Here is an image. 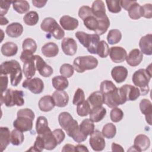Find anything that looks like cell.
<instances>
[{
  "label": "cell",
  "mask_w": 152,
  "mask_h": 152,
  "mask_svg": "<svg viewBox=\"0 0 152 152\" xmlns=\"http://www.w3.org/2000/svg\"><path fill=\"white\" fill-rule=\"evenodd\" d=\"M0 80H1V93H4L7 90V88L8 83V78L7 75H0Z\"/></svg>",
  "instance_id": "680465c9"
},
{
  "label": "cell",
  "mask_w": 152,
  "mask_h": 152,
  "mask_svg": "<svg viewBox=\"0 0 152 152\" xmlns=\"http://www.w3.org/2000/svg\"><path fill=\"white\" fill-rule=\"evenodd\" d=\"M106 114V109L102 106L91 108L89 113L90 119L93 122H98L102 121Z\"/></svg>",
  "instance_id": "83f0119b"
},
{
  "label": "cell",
  "mask_w": 152,
  "mask_h": 152,
  "mask_svg": "<svg viewBox=\"0 0 152 152\" xmlns=\"http://www.w3.org/2000/svg\"><path fill=\"white\" fill-rule=\"evenodd\" d=\"M39 135L43 138L45 144V149L46 150H53L57 146V145H58L50 129Z\"/></svg>",
  "instance_id": "d6986e66"
},
{
  "label": "cell",
  "mask_w": 152,
  "mask_h": 152,
  "mask_svg": "<svg viewBox=\"0 0 152 152\" xmlns=\"http://www.w3.org/2000/svg\"><path fill=\"white\" fill-rule=\"evenodd\" d=\"M122 39V33L118 29H112L109 30L107 36V40L110 45H114L119 43Z\"/></svg>",
  "instance_id": "f35d334b"
},
{
  "label": "cell",
  "mask_w": 152,
  "mask_h": 152,
  "mask_svg": "<svg viewBox=\"0 0 152 152\" xmlns=\"http://www.w3.org/2000/svg\"><path fill=\"white\" fill-rule=\"evenodd\" d=\"M128 11L129 17L132 20H138L141 17V5L138 4L137 1L132 4Z\"/></svg>",
  "instance_id": "60d3db41"
},
{
  "label": "cell",
  "mask_w": 152,
  "mask_h": 152,
  "mask_svg": "<svg viewBox=\"0 0 152 152\" xmlns=\"http://www.w3.org/2000/svg\"><path fill=\"white\" fill-rule=\"evenodd\" d=\"M93 14L91 8L87 5L82 6L80 8L78 11V16L79 17L84 20L87 17Z\"/></svg>",
  "instance_id": "11a10c76"
},
{
  "label": "cell",
  "mask_w": 152,
  "mask_h": 152,
  "mask_svg": "<svg viewBox=\"0 0 152 152\" xmlns=\"http://www.w3.org/2000/svg\"><path fill=\"white\" fill-rule=\"evenodd\" d=\"M110 119L113 122H118L121 121L124 117L123 111L117 107L112 108L110 112Z\"/></svg>",
  "instance_id": "681fc988"
},
{
  "label": "cell",
  "mask_w": 152,
  "mask_h": 152,
  "mask_svg": "<svg viewBox=\"0 0 152 152\" xmlns=\"http://www.w3.org/2000/svg\"><path fill=\"white\" fill-rule=\"evenodd\" d=\"M22 86L25 88L28 89L34 94H40L44 89L43 81L37 77L25 80L22 84Z\"/></svg>",
  "instance_id": "30bf717a"
},
{
  "label": "cell",
  "mask_w": 152,
  "mask_h": 152,
  "mask_svg": "<svg viewBox=\"0 0 152 152\" xmlns=\"http://www.w3.org/2000/svg\"><path fill=\"white\" fill-rule=\"evenodd\" d=\"M44 148H45V144H44L43 140L40 135H38L36 138L33 146L31 147L30 149H28V151L40 152L43 151Z\"/></svg>",
  "instance_id": "816d5d0a"
},
{
  "label": "cell",
  "mask_w": 152,
  "mask_h": 152,
  "mask_svg": "<svg viewBox=\"0 0 152 152\" xmlns=\"http://www.w3.org/2000/svg\"><path fill=\"white\" fill-rule=\"evenodd\" d=\"M119 88L122 98L125 102L128 100L134 101L141 95L140 89L131 84H125Z\"/></svg>",
  "instance_id": "9c48e42d"
},
{
  "label": "cell",
  "mask_w": 152,
  "mask_h": 152,
  "mask_svg": "<svg viewBox=\"0 0 152 152\" xmlns=\"http://www.w3.org/2000/svg\"><path fill=\"white\" fill-rule=\"evenodd\" d=\"M139 46L141 49V52L146 55H152V35L151 34H148L142 36L139 42Z\"/></svg>",
  "instance_id": "e0dca14e"
},
{
  "label": "cell",
  "mask_w": 152,
  "mask_h": 152,
  "mask_svg": "<svg viewBox=\"0 0 152 152\" xmlns=\"http://www.w3.org/2000/svg\"><path fill=\"white\" fill-rule=\"evenodd\" d=\"M63 52L68 56L74 55L77 50V44L75 40L71 37L64 38L61 42Z\"/></svg>",
  "instance_id": "4fadbf2b"
},
{
  "label": "cell",
  "mask_w": 152,
  "mask_h": 152,
  "mask_svg": "<svg viewBox=\"0 0 152 152\" xmlns=\"http://www.w3.org/2000/svg\"><path fill=\"white\" fill-rule=\"evenodd\" d=\"M96 18L98 20V28L94 31L95 34H97L99 36L102 35L106 32L108 28L109 27L110 20L106 15L102 17Z\"/></svg>",
  "instance_id": "d6a6232c"
},
{
  "label": "cell",
  "mask_w": 152,
  "mask_h": 152,
  "mask_svg": "<svg viewBox=\"0 0 152 152\" xmlns=\"http://www.w3.org/2000/svg\"><path fill=\"white\" fill-rule=\"evenodd\" d=\"M52 133L57 141L58 144H60L64 140L65 134L62 129H56L52 131Z\"/></svg>",
  "instance_id": "9f6ffc18"
},
{
  "label": "cell",
  "mask_w": 152,
  "mask_h": 152,
  "mask_svg": "<svg viewBox=\"0 0 152 152\" xmlns=\"http://www.w3.org/2000/svg\"><path fill=\"white\" fill-rule=\"evenodd\" d=\"M24 140V136L22 131L15 129L11 132V143L14 145H21Z\"/></svg>",
  "instance_id": "74e56055"
},
{
  "label": "cell",
  "mask_w": 152,
  "mask_h": 152,
  "mask_svg": "<svg viewBox=\"0 0 152 152\" xmlns=\"http://www.w3.org/2000/svg\"><path fill=\"white\" fill-rule=\"evenodd\" d=\"M5 32L8 36L17 38L22 34L23 32V27L19 23H12L7 27Z\"/></svg>",
  "instance_id": "cb8c5ba5"
},
{
  "label": "cell",
  "mask_w": 152,
  "mask_h": 152,
  "mask_svg": "<svg viewBox=\"0 0 152 152\" xmlns=\"http://www.w3.org/2000/svg\"><path fill=\"white\" fill-rule=\"evenodd\" d=\"M102 133L105 138H113L116 134V126L112 123H107L103 126Z\"/></svg>",
  "instance_id": "ab89813d"
},
{
  "label": "cell",
  "mask_w": 152,
  "mask_h": 152,
  "mask_svg": "<svg viewBox=\"0 0 152 152\" xmlns=\"http://www.w3.org/2000/svg\"><path fill=\"white\" fill-rule=\"evenodd\" d=\"M10 75L11 84L16 87L18 85L23 78L22 70L20 64L16 60L7 61L0 65V75Z\"/></svg>",
  "instance_id": "7a4b0ae2"
},
{
  "label": "cell",
  "mask_w": 152,
  "mask_h": 152,
  "mask_svg": "<svg viewBox=\"0 0 152 152\" xmlns=\"http://www.w3.org/2000/svg\"><path fill=\"white\" fill-rule=\"evenodd\" d=\"M32 3H33V5L37 8H42L46 5V4L47 3V1H46L33 0Z\"/></svg>",
  "instance_id": "6125c7cd"
},
{
  "label": "cell",
  "mask_w": 152,
  "mask_h": 152,
  "mask_svg": "<svg viewBox=\"0 0 152 152\" xmlns=\"http://www.w3.org/2000/svg\"><path fill=\"white\" fill-rule=\"evenodd\" d=\"M141 15L146 18L152 17V5L151 4H145L141 6Z\"/></svg>",
  "instance_id": "db71d44e"
},
{
  "label": "cell",
  "mask_w": 152,
  "mask_h": 152,
  "mask_svg": "<svg viewBox=\"0 0 152 152\" xmlns=\"http://www.w3.org/2000/svg\"><path fill=\"white\" fill-rule=\"evenodd\" d=\"M85 100V95L83 90L78 88L77 89V90L75 92L73 100H72V103L74 105H77L83 102H84Z\"/></svg>",
  "instance_id": "f5cc1de1"
},
{
  "label": "cell",
  "mask_w": 152,
  "mask_h": 152,
  "mask_svg": "<svg viewBox=\"0 0 152 152\" xmlns=\"http://www.w3.org/2000/svg\"><path fill=\"white\" fill-rule=\"evenodd\" d=\"M22 48L23 50H28L34 53L37 50L36 42L31 38H27L23 42Z\"/></svg>",
  "instance_id": "7dc6e473"
},
{
  "label": "cell",
  "mask_w": 152,
  "mask_h": 152,
  "mask_svg": "<svg viewBox=\"0 0 152 152\" xmlns=\"http://www.w3.org/2000/svg\"><path fill=\"white\" fill-rule=\"evenodd\" d=\"M136 1H128V0H122L120 1V5L124 10L128 11L129 7L133 4Z\"/></svg>",
  "instance_id": "91938a15"
},
{
  "label": "cell",
  "mask_w": 152,
  "mask_h": 152,
  "mask_svg": "<svg viewBox=\"0 0 152 152\" xmlns=\"http://www.w3.org/2000/svg\"><path fill=\"white\" fill-rule=\"evenodd\" d=\"M34 59L36 69L42 76L49 77L53 74V68L48 65L40 56L34 55Z\"/></svg>",
  "instance_id": "7c38bea8"
},
{
  "label": "cell",
  "mask_w": 152,
  "mask_h": 152,
  "mask_svg": "<svg viewBox=\"0 0 152 152\" xmlns=\"http://www.w3.org/2000/svg\"><path fill=\"white\" fill-rule=\"evenodd\" d=\"M49 129L46 118L43 116H39L36 123V130L37 135H40Z\"/></svg>",
  "instance_id": "e575fe53"
},
{
  "label": "cell",
  "mask_w": 152,
  "mask_h": 152,
  "mask_svg": "<svg viewBox=\"0 0 152 152\" xmlns=\"http://www.w3.org/2000/svg\"><path fill=\"white\" fill-rule=\"evenodd\" d=\"M87 101L91 108L102 106L103 104V94L100 91H94L88 96Z\"/></svg>",
  "instance_id": "4316f807"
},
{
  "label": "cell",
  "mask_w": 152,
  "mask_h": 152,
  "mask_svg": "<svg viewBox=\"0 0 152 152\" xmlns=\"http://www.w3.org/2000/svg\"><path fill=\"white\" fill-rule=\"evenodd\" d=\"M13 9L19 14H24L28 11L30 5L27 1H12Z\"/></svg>",
  "instance_id": "8d00e7d4"
},
{
  "label": "cell",
  "mask_w": 152,
  "mask_h": 152,
  "mask_svg": "<svg viewBox=\"0 0 152 152\" xmlns=\"http://www.w3.org/2000/svg\"><path fill=\"white\" fill-rule=\"evenodd\" d=\"M100 91L103 94V103L110 108L116 107L125 103L120 89L110 80H104L100 83Z\"/></svg>",
  "instance_id": "6da1fadb"
},
{
  "label": "cell",
  "mask_w": 152,
  "mask_h": 152,
  "mask_svg": "<svg viewBox=\"0 0 152 152\" xmlns=\"http://www.w3.org/2000/svg\"><path fill=\"white\" fill-rule=\"evenodd\" d=\"M75 36L83 46L86 48H88L91 39V34H87L84 31H78L75 33Z\"/></svg>",
  "instance_id": "bcb514c9"
},
{
  "label": "cell",
  "mask_w": 152,
  "mask_h": 152,
  "mask_svg": "<svg viewBox=\"0 0 152 152\" xmlns=\"http://www.w3.org/2000/svg\"><path fill=\"white\" fill-rule=\"evenodd\" d=\"M150 145L149 138L144 134H139L134 139V145L128 151H136L141 152L147 150Z\"/></svg>",
  "instance_id": "8fae6325"
},
{
  "label": "cell",
  "mask_w": 152,
  "mask_h": 152,
  "mask_svg": "<svg viewBox=\"0 0 152 152\" xmlns=\"http://www.w3.org/2000/svg\"><path fill=\"white\" fill-rule=\"evenodd\" d=\"M90 135L89 144L91 148L95 151H102L106 146L105 140L102 133L99 130H94Z\"/></svg>",
  "instance_id": "ba28073f"
},
{
  "label": "cell",
  "mask_w": 152,
  "mask_h": 152,
  "mask_svg": "<svg viewBox=\"0 0 152 152\" xmlns=\"http://www.w3.org/2000/svg\"><path fill=\"white\" fill-rule=\"evenodd\" d=\"M128 73L127 69L123 66H116L111 71L112 77L117 83L124 81L127 78Z\"/></svg>",
  "instance_id": "44dd1931"
},
{
  "label": "cell",
  "mask_w": 152,
  "mask_h": 152,
  "mask_svg": "<svg viewBox=\"0 0 152 152\" xmlns=\"http://www.w3.org/2000/svg\"><path fill=\"white\" fill-rule=\"evenodd\" d=\"M151 64L146 69H140L133 74L132 82L140 89L142 96H145L149 92L148 83L151 78Z\"/></svg>",
  "instance_id": "3957f363"
},
{
  "label": "cell",
  "mask_w": 152,
  "mask_h": 152,
  "mask_svg": "<svg viewBox=\"0 0 152 152\" xmlns=\"http://www.w3.org/2000/svg\"><path fill=\"white\" fill-rule=\"evenodd\" d=\"M77 113L78 116L84 117L87 116L91 109L90 104L87 100L77 105Z\"/></svg>",
  "instance_id": "7bdbcfd3"
},
{
  "label": "cell",
  "mask_w": 152,
  "mask_h": 152,
  "mask_svg": "<svg viewBox=\"0 0 152 152\" xmlns=\"http://www.w3.org/2000/svg\"><path fill=\"white\" fill-rule=\"evenodd\" d=\"M38 105L39 109L45 112L52 110L55 106L53 99L50 95H46L41 97L39 101Z\"/></svg>",
  "instance_id": "603a6c76"
},
{
  "label": "cell",
  "mask_w": 152,
  "mask_h": 152,
  "mask_svg": "<svg viewBox=\"0 0 152 152\" xmlns=\"http://www.w3.org/2000/svg\"><path fill=\"white\" fill-rule=\"evenodd\" d=\"M23 62V72L24 76L27 78V79L31 78L35 75L36 70L34 55L27 59Z\"/></svg>",
  "instance_id": "9a60e30c"
},
{
  "label": "cell",
  "mask_w": 152,
  "mask_h": 152,
  "mask_svg": "<svg viewBox=\"0 0 152 152\" xmlns=\"http://www.w3.org/2000/svg\"><path fill=\"white\" fill-rule=\"evenodd\" d=\"M143 59L142 53L138 49H134L130 51L126 58L127 64L131 66H138Z\"/></svg>",
  "instance_id": "ac0fdd59"
},
{
  "label": "cell",
  "mask_w": 152,
  "mask_h": 152,
  "mask_svg": "<svg viewBox=\"0 0 152 152\" xmlns=\"http://www.w3.org/2000/svg\"><path fill=\"white\" fill-rule=\"evenodd\" d=\"M100 42V36L97 34H91V39L88 48V52L92 54H97V49Z\"/></svg>",
  "instance_id": "b9f144b4"
},
{
  "label": "cell",
  "mask_w": 152,
  "mask_h": 152,
  "mask_svg": "<svg viewBox=\"0 0 152 152\" xmlns=\"http://www.w3.org/2000/svg\"><path fill=\"white\" fill-rule=\"evenodd\" d=\"M109 11L112 13H118L121 11L120 1H106Z\"/></svg>",
  "instance_id": "f907efd6"
},
{
  "label": "cell",
  "mask_w": 152,
  "mask_h": 152,
  "mask_svg": "<svg viewBox=\"0 0 152 152\" xmlns=\"http://www.w3.org/2000/svg\"><path fill=\"white\" fill-rule=\"evenodd\" d=\"M75 151H88V148L86 146L83 144H78L75 146Z\"/></svg>",
  "instance_id": "e7e4bbea"
},
{
  "label": "cell",
  "mask_w": 152,
  "mask_h": 152,
  "mask_svg": "<svg viewBox=\"0 0 152 152\" xmlns=\"http://www.w3.org/2000/svg\"><path fill=\"white\" fill-rule=\"evenodd\" d=\"M12 3V1H2L1 2V5H0V14L1 17H3V15H5L10 7L11 4Z\"/></svg>",
  "instance_id": "6f0895ef"
},
{
  "label": "cell",
  "mask_w": 152,
  "mask_h": 152,
  "mask_svg": "<svg viewBox=\"0 0 152 152\" xmlns=\"http://www.w3.org/2000/svg\"><path fill=\"white\" fill-rule=\"evenodd\" d=\"M59 72L61 75L66 78H70L74 74V68L69 64H64L61 66Z\"/></svg>",
  "instance_id": "c3c4849f"
},
{
  "label": "cell",
  "mask_w": 152,
  "mask_h": 152,
  "mask_svg": "<svg viewBox=\"0 0 152 152\" xmlns=\"http://www.w3.org/2000/svg\"><path fill=\"white\" fill-rule=\"evenodd\" d=\"M24 95L21 90L7 89L4 93H1V104L4 103L7 107H12L15 105L21 106L24 104Z\"/></svg>",
  "instance_id": "5b68a950"
},
{
  "label": "cell",
  "mask_w": 152,
  "mask_h": 152,
  "mask_svg": "<svg viewBox=\"0 0 152 152\" xmlns=\"http://www.w3.org/2000/svg\"><path fill=\"white\" fill-rule=\"evenodd\" d=\"M109 55L110 59L115 63L124 62L127 56L126 50L121 46H113L110 49Z\"/></svg>",
  "instance_id": "5bb4252c"
},
{
  "label": "cell",
  "mask_w": 152,
  "mask_h": 152,
  "mask_svg": "<svg viewBox=\"0 0 152 152\" xmlns=\"http://www.w3.org/2000/svg\"><path fill=\"white\" fill-rule=\"evenodd\" d=\"M94 124L90 119H86L83 120L79 125L80 131L87 137L90 135L94 131Z\"/></svg>",
  "instance_id": "836d02e7"
},
{
  "label": "cell",
  "mask_w": 152,
  "mask_h": 152,
  "mask_svg": "<svg viewBox=\"0 0 152 152\" xmlns=\"http://www.w3.org/2000/svg\"><path fill=\"white\" fill-rule=\"evenodd\" d=\"M41 29L52 36L55 39L60 40L64 38L65 32L57 21L52 17H46L40 24Z\"/></svg>",
  "instance_id": "8992f818"
},
{
  "label": "cell",
  "mask_w": 152,
  "mask_h": 152,
  "mask_svg": "<svg viewBox=\"0 0 152 152\" xmlns=\"http://www.w3.org/2000/svg\"><path fill=\"white\" fill-rule=\"evenodd\" d=\"M11 142V132L8 127L0 128V147L3 151Z\"/></svg>",
  "instance_id": "484cf974"
},
{
  "label": "cell",
  "mask_w": 152,
  "mask_h": 152,
  "mask_svg": "<svg viewBox=\"0 0 152 152\" xmlns=\"http://www.w3.org/2000/svg\"><path fill=\"white\" fill-rule=\"evenodd\" d=\"M55 106L59 107L66 106L69 102V96L68 93L64 90H56L52 96Z\"/></svg>",
  "instance_id": "2e32d148"
},
{
  "label": "cell",
  "mask_w": 152,
  "mask_h": 152,
  "mask_svg": "<svg viewBox=\"0 0 152 152\" xmlns=\"http://www.w3.org/2000/svg\"><path fill=\"white\" fill-rule=\"evenodd\" d=\"M98 65V60L94 56L87 55L78 56L73 61L74 69L79 73H82L86 70L96 68Z\"/></svg>",
  "instance_id": "52a82bcc"
},
{
  "label": "cell",
  "mask_w": 152,
  "mask_h": 152,
  "mask_svg": "<svg viewBox=\"0 0 152 152\" xmlns=\"http://www.w3.org/2000/svg\"><path fill=\"white\" fill-rule=\"evenodd\" d=\"M62 151H75V146L72 144H66L63 147Z\"/></svg>",
  "instance_id": "94428289"
},
{
  "label": "cell",
  "mask_w": 152,
  "mask_h": 152,
  "mask_svg": "<svg viewBox=\"0 0 152 152\" xmlns=\"http://www.w3.org/2000/svg\"><path fill=\"white\" fill-rule=\"evenodd\" d=\"M39 17L37 12L31 11L27 12L23 17V21L24 23L30 26L36 25L39 21Z\"/></svg>",
  "instance_id": "d590c367"
},
{
  "label": "cell",
  "mask_w": 152,
  "mask_h": 152,
  "mask_svg": "<svg viewBox=\"0 0 152 152\" xmlns=\"http://www.w3.org/2000/svg\"><path fill=\"white\" fill-rule=\"evenodd\" d=\"M110 49L107 43L104 41H100L97 49V54L102 58H106L109 54Z\"/></svg>",
  "instance_id": "f6af8a7d"
},
{
  "label": "cell",
  "mask_w": 152,
  "mask_h": 152,
  "mask_svg": "<svg viewBox=\"0 0 152 152\" xmlns=\"http://www.w3.org/2000/svg\"><path fill=\"white\" fill-rule=\"evenodd\" d=\"M59 23L64 30H74L78 26V21L77 19L72 17L69 15H63L59 20Z\"/></svg>",
  "instance_id": "ffe728a7"
},
{
  "label": "cell",
  "mask_w": 152,
  "mask_h": 152,
  "mask_svg": "<svg viewBox=\"0 0 152 152\" xmlns=\"http://www.w3.org/2000/svg\"><path fill=\"white\" fill-rule=\"evenodd\" d=\"M140 109L142 114L145 115L146 122L151 125V114H152V104L147 99H143L140 103Z\"/></svg>",
  "instance_id": "7402d4cb"
},
{
  "label": "cell",
  "mask_w": 152,
  "mask_h": 152,
  "mask_svg": "<svg viewBox=\"0 0 152 152\" xmlns=\"http://www.w3.org/2000/svg\"><path fill=\"white\" fill-rule=\"evenodd\" d=\"M74 120L71 115L67 112H62L58 116L59 125L65 131L71 125Z\"/></svg>",
  "instance_id": "1f68e13d"
},
{
  "label": "cell",
  "mask_w": 152,
  "mask_h": 152,
  "mask_svg": "<svg viewBox=\"0 0 152 152\" xmlns=\"http://www.w3.org/2000/svg\"><path fill=\"white\" fill-rule=\"evenodd\" d=\"M42 54L48 58L56 56L59 52L58 45L53 42H48L45 44L41 49Z\"/></svg>",
  "instance_id": "d4e9b609"
},
{
  "label": "cell",
  "mask_w": 152,
  "mask_h": 152,
  "mask_svg": "<svg viewBox=\"0 0 152 152\" xmlns=\"http://www.w3.org/2000/svg\"><path fill=\"white\" fill-rule=\"evenodd\" d=\"M34 118V113L30 109H20L17 112V119L13 122V126L22 132L31 131Z\"/></svg>",
  "instance_id": "277c9868"
},
{
  "label": "cell",
  "mask_w": 152,
  "mask_h": 152,
  "mask_svg": "<svg viewBox=\"0 0 152 152\" xmlns=\"http://www.w3.org/2000/svg\"><path fill=\"white\" fill-rule=\"evenodd\" d=\"M84 25L90 30L95 31L98 28V20L92 14L83 20Z\"/></svg>",
  "instance_id": "ee69618b"
},
{
  "label": "cell",
  "mask_w": 152,
  "mask_h": 152,
  "mask_svg": "<svg viewBox=\"0 0 152 152\" xmlns=\"http://www.w3.org/2000/svg\"><path fill=\"white\" fill-rule=\"evenodd\" d=\"M18 51L17 45L13 42H6L2 45L1 48L2 54L5 56L10 57L15 55Z\"/></svg>",
  "instance_id": "f546056e"
},
{
  "label": "cell",
  "mask_w": 152,
  "mask_h": 152,
  "mask_svg": "<svg viewBox=\"0 0 152 152\" xmlns=\"http://www.w3.org/2000/svg\"><path fill=\"white\" fill-rule=\"evenodd\" d=\"M52 84L56 90H64L68 87L69 82L67 78L62 75H57L52 78Z\"/></svg>",
  "instance_id": "4dcf8cb0"
},
{
  "label": "cell",
  "mask_w": 152,
  "mask_h": 152,
  "mask_svg": "<svg viewBox=\"0 0 152 152\" xmlns=\"http://www.w3.org/2000/svg\"><path fill=\"white\" fill-rule=\"evenodd\" d=\"M91 11L93 15L96 18L102 17L106 15V9L103 1L97 0L93 2Z\"/></svg>",
  "instance_id": "f1b7e54d"
},
{
  "label": "cell",
  "mask_w": 152,
  "mask_h": 152,
  "mask_svg": "<svg viewBox=\"0 0 152 152\" xmlns=\"http://www.w3.org/2000/svg\"><path fill=\"white\" fill-rule=\"evenodd\" d=\"M111 147H112V151H124V148H122V147L121 145L118 144L115 142H113L112 144Z\"/></svg>",
  "instance_id": "be15d7a7"
},
{
  "label": "cell",
  "mask_w": 152,
  "mask_h": 152,
  "mask_svg": "<svg viewBox=\"0 0 152 152\" xmlns=\"http://www.w3.org/2000/svg\"><path fill=\"white\" fill-rule=\"evenodd\" d=\"M8 23V21L6 18L1 17V25H5Z\"/></svg>",
  "instance_id": "03108f58"
}]
</instances>
